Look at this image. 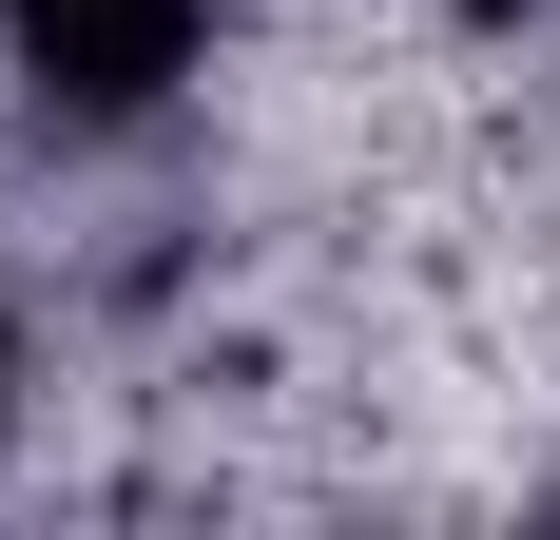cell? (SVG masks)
<instances>
[{"instance_id": "2", "label": "cell", "mask_w": 560, "mask_h": 540, "mask_svg": "<svg viewBox=\"0 0 560 540\" xmlns=\"http://www.w3.org/2000/svg\"><path fill=\"white\" fill-rule=\"evenodd\" d=\"M464 20H522V0H464Z\"/></svg>"}, {"instance_id": "1", "label": "cell", "mask_w": 560, "mask_h": 540, "mask_svg": "<svg viewBox=\"0 0 560 540\" xmlns=\"http://www.w3.org/2000/svg\"><path fill=\"white\" fill-rule=\"evenodd\" d=\"M0 20H20L58 116H136V97H174V58H194L213 0H0Z\"/></svg>"}]
</instances>
